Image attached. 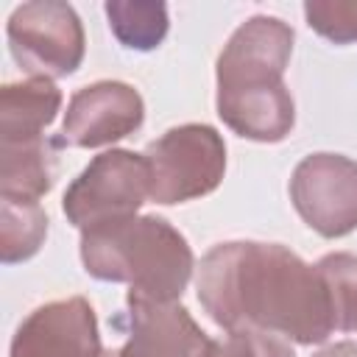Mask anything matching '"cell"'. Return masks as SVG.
I'll return each mask as SVG.
<instances>
[{
    "label": "cell",
    "mask_w": 357,
    "mask_h": 357,
    "mask_svg": "<svg viewBox=\"0 0 357 357\" xmlns=\"http://www.w3.org/2000/svg\"><path fill=\"white\" fill-rule=\"evenodd\" d=\"M195 290L206 315L226 332L257 329L315 346L337 329L318 265L279 243L229 240L212 245L201 257Z\"/></svg>",
    "instance_id": "1"
},
{
    "label": "cell",
    "mask_w": 357,
    "mask_h": 357,
    "mask_svg": "<svg viewBox=\"0 0 357 357\" xmlns=\"http://www.w3.org/2000/svg\"><path fill=\"white\" fill-rule=\"evenodd\" d=\"M293 28L279 17H248L223 45L215 67L218 117L254 142H282L296 123V103L284 86Z\"/></svg>",
    "instance_id": "2"
},
{
    "label": "cell",
    "mask_w": 357,
    "mask_h": 357,
    "mask_svg": "<svg viewBox=\"0 0 357 357\" xmlns=\"http://www.w3.org/2000/svg\"><path fill=\"white\" fill-rule=\"evenodd\" d=\"M81 262L92 279L128 284V293L153 301H178L195 271L187 237L156 215L81 231Z\"/></svg>",
    "instance_id": "3"
},
{
    "label": "cell",
    "mask_w": 357,
    "mask_h": 357,
    "mask_svg": "<svg viewBox=\"0 0 357 357\" xmlns=\"http://www.w3.org/2000/svg\"><path fill=\"white\" fill-rule=\"evenodd\" d=\"M142 156L151 167V201L165 206L209 195L226 173V142L204 123L165 131Z\"/></svg>",
    "instance_id": "4"
},
{
    "label": "cell",
    "mask_w": 357,
    "mask_h": 357,
    "mask_svg": "<svg viewBox=\"0 0 357 357\" xmlns=\"http://www.w3.org/2000/svg\"><path fill=\"white\" fill-rule=\"evenodd\" d=\"M151 198V167L142 153L112 148L98 153L64 190L61 209L67 220L86 231L137 215Z\"/></svg>",
    "instance_id": "5"
},
{
    "label": "cell",
    "mask_w": 357,
    "mask_h": 357,
    "mask_svg": "<svg viewBox=\"0 0 357 357\" xmlns=\"http://www.w3.org/2000/svg\"><path fill=\"white\" fill-rule=\"evenodd\" d=\"M8 50L28 78H67L73 75L86 50L84 25L70 3L33 0L11 11Z\"/></svg>",
    "instance_id": "6"
},
{
    "label": "cell",
    "mask_w": 357,
    "mask_h": 357,
    "mask_svg": "<svg viewBox=\"0 0 357 357\" xmlns=\"http://www.w3.org/2000/svg\"><path fill=\"white\" fill-rule=\"evenodd\" d=\"M290 201L321 237L357 229V162L343 153H310L290 176Z\"/></svg>",
    "instance_id": "7"
},
{
    "label": "cell",
    "mask_w": 357,
    "mask_h": 357,
    "mask_svg": "<svg viewBox=\"0 0 357 357\" xmlns=\"http://www.w3.org/2000/svg\"><path fill=\"white\" fill-rule=\"evenodd\" d=\"M145 120L142 95L123 81H95L81 86L64 112L59 148H103L134 134Z\"/></svg>",
    "instance_id": "8"
},
{
    "label": "cell",
    "mask_w": 357,
    "mask_h": 357,
    "mask_svg": "<svg viewBox=\"0 0 357 357\" xmlns=\"http://www.w3.org/2000/svg\"><path fill=\"white\" fill-rule=\"evenodd\" d=\"M123 335L120 357H204L212 337L178 301H153L128 293L126 310L112 321Z\"/></svg>",
    "instance_id": "9"
},
{
    "label": "cell",
    "mask_w": 357,
    "mask_h": 357,
    "mask_svg": "<svg viewBox=\"0 0 357 357\" xmlns=\"http://www.w3.org/2000/svg\"><path fill=\"white\" fill-rule=\"evenodd\" d=\"M8 357H103L92 304L70 296L36 307L17 326Z\"/></svg>",
    "instance_id": "10"
},
{
    "label": "cell",
    "mask_w": 357,
    "mask_h": 357,
    "mask_svg": "<svg viewBox=\"0 0 357 357\" xmlns=\"http://www.w3.org/2000/svg\"><path fill=\"white\" fill-rule=\"evenodd\" d=\"M61 109V89L50 78H25L0 89V142L47 137L45 128Z\"/></svg>",
    "instance_id": "11"
},
{
    "label": "cell",
    "mask_w": 357,
    "mask_h": 357,
    "mask_svg": "<svg viewBox=\"0 0 357 357\" xmlns=\"http://www.w3.org/2000/svg\"><path fill=\"white\" fill-rule=\"evenodd\" d=\"M56 137L25 142H0V198L17 204H39L56 176Z\"/></svg>",
    "instance_id": "12"
},
{
    "label": "cell",
    "mask_w": 357,
    "mask_h": 357,
    "mask_svg": "<svg viewBox=\"0 0 357 357\" xmlns=\"http://www.w3.org/2000/svg\"><path fill=\"white\" fill-rule=\"evenodd\" d=\"M114 39L128 50H153L167 36V6L151 0H109L103 6Z\"/></svg>",
    "instance_id": "13"
},
{
    "label": "cell",
    "mask_w": 357,
    "mask_h": 357,
    "mask_svg": "<svg viewBox=\"0 0 357 357\" xmlns=\"http://www.w3.org/2000/svg\"><path fill=\"white\" fill-rule=\"evenodd\" d=\"M47 237V215L39 204L0 201V259L17 265L31 259Z\"/></svg>",
    "instance_id": "14"
},
{
    "label": "cell",
    "mask_w": 357,
    "mask_h": 357,
    "mask_svg": "<svg viewBox=\"0 0 357 357\" xmlns=\"http://www.w3.org/2000/svg\"><path fill=\"white\" fill-rule=\"evenodd\" d=\"M318 271L326 279L335 326L343 332H357V257L354 254H326L318 262Z\"/></svg>",
    "instance_id": "15"
},
{
    "label": "cell",
    "mask_w": 357,
    "mask_h": 357,
    "mask_svg": "<svg viewBox=\"0 0 357 357\" xmlns=\"http://www.w3.org/2000/svg\"><path fill=\"white\" fill-rule=\"evenodd\" d=\"M304 20L335 45L357 42V0H310L304 3Z\"/></svg>",
    "instance_id": "16"
},
{
    "label": "cell",
    "mask_w": 357,
    "mask_h": 357,
    "mask_svg": "<svg viewBox=\"0 0 357 357\" xmlns=\"http://www.w3.org/2000/svg\"><path fill=\"white\" fill-rule=\"evenodd\" d=\"M204 357H296L287 340L257 329L229 332L223 340H209Z\"/></svg>",
    "instance_id": "17"
},
{
    "label": "cell",
    "mask_w": 357,
    "mask_h": 357,
    "mask_svg": "<svg viewBox=\"0 0 357 357\" xmlns=\"http://www.w3.org/2000/svg\"><path fill=\"white\" fill-rule=\"evenodd\" d=\"M312 357H357V343L354 340H340V343H332V346L315 351Z\"/></svg>",
    "instance_id": "18"
},
{
    "label": "cell",
    "mask_w": 357,
    "mask_h": 357,
    "mask_svg": "<svg viewBox=\"0 0 357 357\" xmlns=\"http://www.w3.org/2000/svg\"><path fill=\"white\" fill-rule=\"evenodd\" d=\"M103 357H120V354H117V349H112V351H103Z\"/></svg>",
    "instance_id": "19"
}]
</instances>
